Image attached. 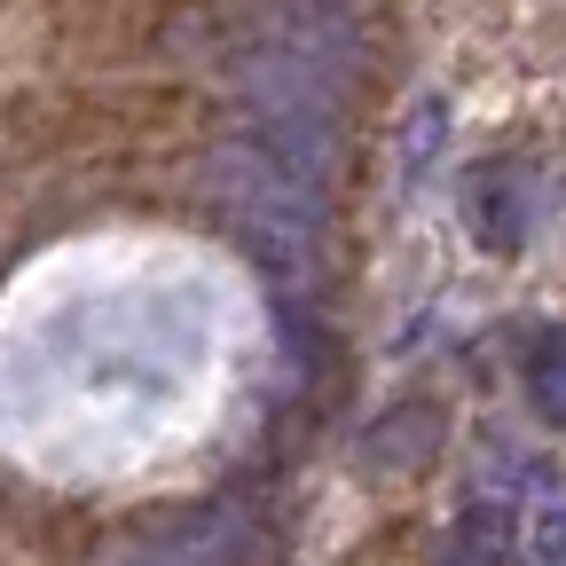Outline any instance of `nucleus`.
Returning <instances> with one entry per match:
<instances>
[{"label": "nucleus", "instance_id": "1", "mask_svg": "<svg viewBox=\"0 0 566 566\" xmlns=\"http://www.w3.org/2000/svg\"><path fill=\"white\" fill-rule=\"evenodd\" d=\"M205 205L221 212L268 268H323L331 252V189L275 158L260 134H237L205 158Z\"/></svg>", "mask_w": 566, "mask_h": 566}, {"label": "nucleus", "instance_id": "2", "mask_svg": "<svg viewBox=\"0 0 566 566\" xmlns=\"http://www.w3.org/2000/svg\"><path fill=\"white\" fill-rule=\"evenodd\" d=\"M252 558H260V520L244 504H189L103 551V566H252Z\"/></svg>", "mask_w": 566, "mask_h": 566}, {"label": "nucleus", "instance_id": "3", "mask_svg": "<svg viewBox=\"0 0 566 566\" xmlns=\"http://www.w3.org/2000/svg\"><path fill=\"white\" fill-rule=\"evenodd\" d=\"M535 229V181H520V166H495L472 189V237L488 252H520Z\"/></svg>", "mask_w": 566, "mask_h": 566}, {"label": "nucleus", "instance_id": "4", "mask_svg": "<svg viewBox=\"0 0 566 566\" xmlns=\"http://www.w3.org/2000/svg\"><path fill=\"white\" fill-rule=\"evenodd\" d=\"M441 558L449 566H512L520 558V520L504 504H464L449 543H441Z\"/></svg>", "mask_w": 566, "mask_h": 566}, {"label": "nucleus", "instance_id": "5", "mask_svg": "<svg viewBox=\"0 0 566 566\" xmlns=\"http://www.w3.org/2000/svg\"><path fill=\"white\" fill-rule=\"evenodd\" d=\"M535 401L551 409V424H566V331L535 346Z\"/></svg>", "mask_w": 566, "mask_h": 566}, {"label": "nucleus", "instance_id": "6", "mask_svg": "<svg viewBox=\"0 0 566 566\" xmlns=\"http://www.w3.org/2000/svg\"><path fill=\"white\" fill-rule=\"evenodd\" d=\"M535 566H566V512L543 520V558H535Z\"/></svg>", "mask_w": 566, "mask_h": 566}, {"label": "nucleus", "instance_id": "7", "mask_svg": "<svg viewBox=\"0 0 566 566\" xmlns=\"http://www.w3.org/2000/svg\"><path fill=\"white\" fill-rule=\"evenodd\" d=\"M331 9H346V0H331Z\"/></svg>", "mask_w": 566, "mask_h": 566}]
</instances>
